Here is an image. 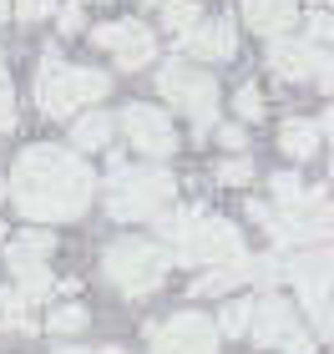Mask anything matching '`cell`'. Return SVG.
Masks as SVG:
<instances>
[{
    "label": "cell",
    "mask_w": 334,
    "mask_h": 354,
    "mask_svg": "<svg viewBox=\"0 0 334 354\" xmlns=\"http://www.w3.org/2000/svg\"><path fill=\"white\" fill-rule=\"evenodd\" d=\"M10 198L26 218L36 223H66V218H82L91 207V192H97V177L82 162L76 152L66 147H26L15 157V172H10Z\"/></svg>",
    "instance_id": "1"
},
{
    "label": "cell",
    "mask_w": 334,
    "mask_h": 354,
    "mask_svg": "<svg viewBox=\"0 0 334 354\" xmlns=\"http://www.w3.org/2000/svg\"><path fill=\"white\" fill-rule=\"evenodd\" d=\"M82 6H91V0H82Z\"/></svg>",
    "instance_id": "35"
},
{
    "label": "cell",
    "mask_w": 334,
    "mask_h": 354,
    "mask_svg": "<svg viewBox=\"0 0 334 354\" xmlns=\"http://www.w3.org/2000/svg\"><path fill=\"white\" fill-rule=\"evenodd\" d=\"M61 30H66V36L82 30V6H66V10H61Z\"/></svg>",
    "instance_id": "29"
},
{
    "label": "cell",
    "mask_w": 334,
    "mask_h": 354,
    "mask_svg": "<svg viewBox=\"0 0 334 354\" xmlns=\"http://www.w3.org/2000/svg\"><path fill=\"white\" fill-rule=\"evenodd\" d=\"M183 51L198 56V61H228V56L238 51L233 21H228V15H218V21H198V26L183 36Z\"/></svg>",
    "instance_id": "14"
},
{
    "label": "cell",
    "mask_w": 334,
    "mask_h": 354,
    "mask_svg": "<svg viewBox=\"0 0 334 354\" xmlns=\"http://www.w3.org/2000/svg\"><path fill=\"white\" fill-rule=\"evenodd\" d=\"M198 21H203V15H198V6H193V0H163V26H167V30L187 36V30H193Z\"/></svg>",
    "instance_id": "18"
},
{
    "label": "cell",
    "mask_w": 334,
    "mask_h": 354,
    "mask_svg": "<svg viewBox=\"0 0 334 354\" xmlns=\"http://www.w3.org/2000/svg\"><path fill=\"white\" fill-rule=\"evenodd\" d=\"M26 309H30V304L15 294V288H0V329H30Z\"/></svg>",
    "instance_id": "19"
},
{
    "label": "cell",
    "mask_w": 334,
    "mask_h": 354,
    "mask_svg": "<svg viewBox=\"0 0 334 354\" xmlns=\"http://www.w3.org/2000/svg\"><path fill=\"white\" fill-rule=\"evenodd\" d=\"M82 324H86V309H82V304H61V309H51V329H56V334H76Z\"/></svg>",
    "instance_id": "21"
},
{
    "label": "cell",
    "mask_w": 334,
    "mask_h": 354,
    "mask_svg": "<svg viewBox=\"0 0 334 354\" xmlns=\"http://www.w3.org/2000/svg\"><path fill=\"white\" fill-rule=\"evenodd\" d=\"M248 339L259 349H284V354H314V334L299 324L294 304H284L279 294H263L259 304H248Z\"/></svg>",
    "instance_id": "6"
},
{
    "label": "cell",
    "mask_w": 334,
    "mask_h": 354,
    "mask_svg": "<svg viewBox=\"0 0 334 354\" xmlns=\"http://www.w3.org/2000/svg\"><path fill=\"white\" fill-rule=\"evenodd\" d=\"M314 6H324V0H314Z\"/></svg>",
    "instance_id": "34"
},
{
    "label": "cell",
    "mask_w": 334,
    "mask_h": 354,
    "mask_svg": "<svg viewBox=\"0 0 334 354\" xmlns=\"http://www.w3.org/2000/svg\"><path fill=\"white\" fill-rule=\"evenodd\" d=\"M213 329H218V334H243V329H248V304H243V299L228 304V309L218 314V324H213Z\"/></svg>",
    "instance_id": "22"
},
{
    "label": "cell",
    "mask_w": 334,
    "mask_h": 354,
    "mask_svg": "<svg viewBox=\"0 0 334 354\" xmlns=\"http://www.w3.org/2000/svg\"><path fill=\"white\" fill-rule=\"evenodd\" d=\"M223 147L238 152V147H243V132H238V127H223Z\"/></svg>",
    "instance_id": "30"
},
{
    "label": "cell",
    "mask_w": 334,
    "mask_h": 354,
    "mask_svg": "<svg viewBox=\"0 0 334 354\" xmlns=\"http://www.w3.org/2000/svg\"><path fill=\"white\" fill-rule=\"evenodd\" d=\"M61 354H122V349H61Z\"/></svg>",
    "instance_id": "31"
},
{
    "label": "cell",
    "mask_w": 334,
    "mask_h": 354,
    "mask_svg": "<svg viewBox=\"0 0 334 354\" xmlns=\"http://www.w3.org/2000/svg\"><path fill=\"white\" fill-rule=\"evenodd\" d=\"M213 349H218V329L198 309H183L152 329V354H213Z\"/></svg>",
    "instance_id": "10"
},
{
    "label": "cell",
    "mask_w": 334,
    "mask_h": 354,
    "mask_svg": "<svg viewBox=\"0 0 334 354\" xmlns=\"http://www.w3.org/2000/svg\"><path fill=\"white\" fill-rule=\"evenodd\" d=\"M329 36H334V21H329L324 10H314V15H309V46H324Z\"/></svg>",
    "instance_id": "27"
},
{
    "label": "cell",
    "mask_w": 334,
    "mask_h": 354,
    "mask_svg": "<svg viewBox=\"0 0 334 354\" xmlns=\"http://www.w3.org/2000/svg\"><path fill=\"white\" fill-rule=\"evenodd\" d=\"M268 187H274L279 207H284V203H294L299 192H304V183H299V172H274V177H268Z\"/></svg>",
    "instance_id": "23"
},
{
    "label": "cell",
    "mask_w": 334,
    "mask_h": 354,
    "mask_svg": "<svg viewBox=\"0 0 334 354\" xmlns=\"http://www.w3.org/2000/svg\"><path fill=\"white\" fill-rule=\"evenodd\" d=\"M0 66H6V61H0Z\"/></svg>",
    "instance_id": "36"
},
{
    "label": "cell",
    "mask_w": 334,
    "mask_h": 354,
    "mask_svg": "<svg viewBox=\"0 0 334 354\" xmlns=\"http://www.w3.org/2000/svg\"><path fill=\"white\" fill-rule=\"evenodd\" d=\"M172 172L163 167H132V172H117V183L106 192V213L117 223H142V218H157L163 207L172 203Z\"/></svg>",
    "instance_id": "4"
},
{
    "label": "cell",
    "mask_w": 334,
    "mask_h": 354,
    "mask_svg": "<svg viewBox=\"0 0 334 354\" xmlns=\"http://www.w3.org/2000/svg\"><path fill=\"white\" fill-rule=\"evenodd\" d=\"M6 127H15V96H10V86H0V132Z\"/></svg>",
    "instance_id": "28"
},
{
    "label": "cell",
    "mask_w": 334,
    "mask_h": 354,
    "mask_svg": "<svg viewBox=\"0 0 334 354\" xmlns=\"http://www.w3.org/2000/svg\"><path fill=\"white\" fill-rule=\"evenodd\" d=\"M157 91H163L178 111H187L198 132H208L218 122V76L198 71L193 61H167V66L157 71Z\"/></svg>",
    "instance_id": "5"
},
{
    "label": "cell",
    "mask_w": 334,
    "mask_h": 354,
    "mask_svg": "<svg viewBox=\"0 0 334 354\" xmlns=\"http://www.w3.org/2000/svg\"><path fill=\"white\" fill-rule=\"evenodd\" d=\"M233 259H243V233H238L228 218L198 213V218L178 233V263H208V268H223V263H233Z\"/></svg>",
    "instance_id": "7"
},
{
    "label": "cell",
    "mask_w": 334,
    "mask_h": 354,
    "mask_svg": "<svg viewBox=\"0 0 334 354\" xmlns=\"http://www.w3.org/2000/svg\"><path fill=\"white\" fill-rule=\"evenodd\" d=\"M284 279H294L299 299H304V309L314 319V339H329V253L324 248H309V253H294L289 263H284Z\"/></svg>",
    "instance_id": "9"
},
{
    "label": "cell",
    "mask_w": 334,
    "mask_h": 354,
    "mask_svg": "<svg viewBox=\"0 0 334 354\" xmlns=\"http://www.w3.org/2000/svg\"><path fill=\"white\" fill-rule=\"evenodd\" d=\"M193 218H198V207H172V213H163V218H157V233H163L167 243H178V233H183Z\"/></svg>",
    "instance_id": "20"
},
{
    "label": "cell",
    "mask_w": 334,
    "mask_h": 354,
    "mask_svg": "<svg viewBox=\"0 0 334 354\" xmlns=\"http://www.w3.org/2000/svg\"><path fill=\"white\" fill-rule=\"evenodd\" d=\"M268 66H274L284 82H319V86H329V56H324V46H309V41H274Z\"/></svg>",
    "instance_id": "13"
},
{
    "label": "cell",
    "mask_w": 334,
    "mask_h": 354,
    "mask_svg": "<svg viewBox=\"0 0 334 354\" xmlns=\"http://www.w3.org/2000/svg\"><path fill=\"white\" fill-rule=\"evenodd\" d=\"M122 132H127V142H132V152H142V157H167V152H178L172 117H167V111H157V106H147V102L122 106Z\"/></svg>",
    "instance_id": "11"
},
{
    "label": "cell",
    "mask_w": 334,
    "mask_h": 354,
    "mask_svg": "<svg viewBox=\"0 0 334 354\" xmlns=\"http://www.w3.org/2000/svg\"><path fill=\"white\" fill-rule=\"evenodd\" d=\"M218 183H228V187L253 183V162H243V157H238V162H223V167H218Z\"/></svg>",
    "instance_id": "25"
},
{
    "label": "cell",
    "mask_w": 334,
    "mask_h": 354,
    "mask_svg": "<svg viewBox=\"0 0 334 354\" xmlns=\"http://www.w3.org/2000/svg\"><path fill=\"white\" fill-rule=\"evenodd\" d=\"M51 248H56V233H21L15 243H6V268L15 273V294L26 304L51 294V263H46Z\"/></svg>",
    "instance_id": "8"
},
{
    "label": "cell",
    "mask_w": 334,
    "mask_h": 354,
    "mask_svg": "<svg viewBox=\"0 0 334 354\" xmlns=\"http://www.w3.org/2000/svg\"><path fill=\"white\" fill-rule=\"evenodd\" d=\"M167 268H172V253L157 248L152 238H117L102 259V273L111 279V288H122L132 299H147L167 279Z\"/></svg>",
    "instance_id": "3"
},
{
    "label": "cell",
    "mask_w": 334,
    "mask_h": 354,
    "mask_svg": "<svg viewBox=\"0 0 334 354\" xmlns=\"http://www.w3.org/2000/svg\"><path fill=\"white\" fill-rule=\"evenodd\" d=\"M111 91V76L106 71H91V66H66L56 51H46L41 71H36V102L46 117H71L82 111L86 102H102Z\"/></svg>",
    "instance_id": "2"
},
{
    "label": "cell",
    "mask_w": 334,
    "mask_h": 354,
    "mask_svg": "<svg viewBox=\"0 0 334 354\" xmlns=\"http://www.w3.org/2000/svg\"><path fill=\"white\" fill-rule=\"evenodd\" d=\"M243 21L259 30V36L279 41L284 30L299 21V6H294V0H243Z\"/></svg>",
    "instance_id": "15"
},
{
    "label": "cell",
    "mask_w": 334,
    "mask_h": 354,
    "mask_svg": "<svg viewBox=\"0 0 334 354\" xmlns=\"http://www.w3.org/2000/svg\"><path fill=\"white\" fill-rule=\"evenodd\" d=\"M279 147L294 157V162H309L319 152V122H284L279 132Z\"/></svg>",
    "instance_id": "16"
},
{
    "label": "cell",
    "mask_w": 334,
    "mask_h": 354,
    "mask_svg": "<svg viewBox=\"0 0 334 354\" xmlns=\"http://www.w3.org/2000/svg\"><path fill=\"white\" fill-rule=\"evenodd\" d=\"M238 117H243V122H259V117H263V91H259V86H243V91H238Z\"/></svg>",
    "instance_id": "24"
},
{
    "label": "cell",
    "mask_w": 334,
    "mask_h": 354,
    "mask_svg": "<svg viewBox=\"0 0 334 354\" xmlns=\"http://www.w3.org/2000/svg\"><path fill=\"white\" fill-rule=\"evenodd\" d=\"M10 198V187H6V177H0V203H6Z\"/></svg>",
    "instance_id": "33"
},
{
    "label": "cell",
    "mask_w": 334,
    "mask_h": 354,
    "mask_svg": "<svg viewBox=\"0 0 334 354\" xmlns=\"http://www.w3.org/2000/svg\"><path fill=\"white\" fill-rule=\"evenodd\" d=\"M71 142H76L82 152H102L106 142H111V117H106V111H86V117H76Z\"/></svg>",
    "instance_id": "17"
},
{
    "label": "cell",
    "mask_w": 334,
    "mask_h": 354,
    "mask_svg": "<svg viewBox=\"0 0 334 354\" xmlns=\"http://www.w3.org/2000/svg\"><path fill=\"white\" fill-rule=\"evenodd\" d=\"M51 10H56V0H15V15H21V21H46Z\"/></svg>",
    "instance_id": "26"
},
{
    "label": "cell",
    "mask_w": 334,
    "mask_h": 354,
    "mask_svg": "<svg viewBox=\"0 0 334 354\" xmlns=\"http://www.w3.org/2000/svg\"><path fill=\"white\" fill-rule=\"evenodd\" d=\"M91 41L106 46L111 56H117L122 71H137L147 66V61L157 56V36L142 21H106V26H91Z\"/></svg>",
    "instance_id": "12"
},
{
    "label": "cell",
    "mask_w": 334,
    "mask_h": 354,
    "mask_svg": "<svg viewBox=\"0 0 334 354\" xmlns=\"http://www.w3.org/2000/svg\"><path fill=\"white\" fill-rule=\"evenodd\" d=\"M10 21V0H0V26H6Z\"/></svg>",
    "instance_id": "32"
}]
</instances>
